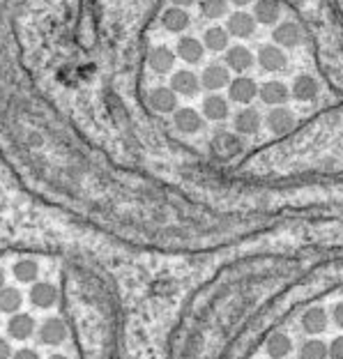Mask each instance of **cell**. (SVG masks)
<instances>
[{
  "mask_svg": "<svg viewBox=\"0 0 343 359\" xmlns=\"http://www.w3.org/2000/svg\"><path fill=\"white\" fill-rule=\"evenodd\" d=\"M327 353H330V359H343V336H337V339L327 346Z\"/></svg>",
  "mask_w": 343,
  "mask_h": 359,
  "instance_id": "d4e9b609",
  "label": "cell"
},
{
  "mask_svg": "<svg viewBox=\"0 0 343 359\" xmlns=\"http://www.w3.org/2000/svg\"><path fill=\"white\" fill-rule=\"evenodd\" d=\"M320 95V83L311 74H300L290 83V97H295L297 102H313Z\"/></svg>",
  "mask_w": 343,
  "mask_h": 359,
  "instance_id": "ac0fdd59",
  "label": "cell"
},
{
  "mask_svg": "<svg viewBox=\"0 0 343 359\" xmlns=\"http://www.w3.org/2000/svg\"><path fill=\"white\" fill-rule=\"evenodd\" d=\"M175 51V56L180 63L184 65H196L203 60L205 56V44L203 40H198V37H191V35H182V37H177V44L173 47Z\"/></svg>",
  "mask_w": 343,
  "mask_h": 359,
  "instance_id": "7c38bea8",
  "label": "cell"
},
{
  "mask_svg": "<svg viewBox=\"0 0 343 359\" xmlns=\"http://www.w3.org/2000/svg\"><path fill=\"white\" fill-rule=\"evenodd\" d=\"M332 318H334V323H337L339 327H343V302L334 304V309H332Z\"/></svg>",
  "mask_w": 343,
  "mask_h": 359,
  "instance_id": "484cf974",
  "label": "cell"
},
{
  "mask_svg": "<svg viewBox=\"0 0 343 359\" xmlns=\"http://www.w3.org/2000/svg\"><path fill=\"white\" fill-rule=\"evenodd\" d=\"M258 97L260 102L267 104V106H283L288 99H290V88L283 83L279 79H272V81H265V83L258 86Z\"/></svg>",
  "mask_w": 343,
  "mask_h": 359,
  "instance_id": "2e32d148",
  "label": "cell"
},
{
  "mask_svg": "<svg viewBox=\"0 0 343 359\" xmlns=\"http://www.w3.org/2000/svg\"><path fill=\"white\" fill-rule=\"evenodd\" d=\"M302 329L307 334H320L327 329V311L320 306H311L302 316Z\"/></svg>",
  "mask_w": 343,
  "mask_h": 359,
  "instance_id": "44dd1931",
  "label": "cell"
},
{
  "mask_svg": "<svg viewBox=\"0 0 343 359\" xmlns=\"http://www.w3.org/2000/svg\"><path fill=\"white\" fill-rule=\"evenodd\" d=\"M159 24L170 35H182L184 30L191 26V17H189V12H187V7H177V5L170 3L166 10L161 12Z\"/></svg>",
  "mask_w": 343,
  "mask_h": 359,
  "instance_id": "4fadbf2b",
  "label": "cell"
},
{
  "mask_svg": "<svg viewBox=\"0 0 343 359\" xmlns=\"http://www.w3.org/2000/svg\"><path fill=\"white\" fill-rule=\"evenodd\" d=\"M223 65L235 74H247L256 65V54H251V49L244 44H233L223 51Z\"/></svg>",
  "mask_w": 343,
  "mask_h": 359,
  "instance_id": "9c48e42d",
  "label": "cell"
},
{
  "mask_svg": "<svg viewBox=\"0 0 343 359\" xmlns=\"http://www.w3.org/2000/svg\"><path fill=\"white\" fill-rule=\"evenodd\" d=\"M260 127H263V115H260L251 104L249 106H242L233 115V129L240 134V136H253V134H258Z\"/></svg>",
  "mask_w": 343,
  "mask_h": 359,
  "instance_id": "9a60e30c",
  "label": "cell"
},
{
  "mask_svg": "<svg viewBox=\"0 0 343 359\" xmlns=\"http://www.w3.org/2000/svg\"><path fill=\"white\" fill-rule=\"evenodd\" d=\"M168 88L177 97H196L203 90V83H200V74L182 67V70H173L168 74Z\"/></svg>",
  "mask_w": 343,
  "mask_h": 359,
  "instance_id": "5b68a950",
  "label": "cell"
},
{
  "mask_svg": "<svg viewBox=\"0 0 343 359\" xmlns=\"http://www.w3.org/2000/svg\"><path fill=\"white\" fill-rule=\"evenodd\" d=\"M177 97L173 90H170L168 86H152L150 90L145 93V102L147 106H150L157 115H173L177 109Z\"/></svg>",
  "mask_w": 343,
  "mask_h": 359,
  "instance_id": "277c9868",
  "label": "cell"
},
{
  "mask_svg": "<svg viewBox=\"0 0 343 359\" xmlns=\"http://www.w3.org/2000/svg\"><path fill=\"white\" fill-rule=\"evenodd\" d=\"M330 353H327V346L318 339H309L302 343L300 348V359H327Z\"/></svg>",
  "mask_w": 343,
  "mask_h": 359,
  "instance_id": "cb8c5ba5",
  "label": "cell"
},
{
  "mask_svg": "<svg viewBox=\"0 0 343 359\" xmlns=\"http://www.w3.org/2000/svg\"><path fill=\"white\" fill-rule=\"evenodd\" d=\"M253 17L263 26H277L281 19V3L279 0H256L253 3Z\"/></svg>",
  "mask_w": 343,
  "mask_h": 359,
  "instance_id": "ffe728a7",
  "label": "cell"
},
{
  "mask_svg": "<svg viewBox=\"0 0 343 359\" xmlns=\"http://www.w3.org/2000/svg\"><path fill=\"white\" fill-rule=\"evenodd\" d=\"M65 279L49 253H0V359H77Z\"/></svg>",
  "mask_w": 343,
  "mask_h": 359,
  "instance_id": "6da1fadb",
  "label": "cell"
},
{
  "mask_svg": "<svg viewBox=\"0 0 343 359\" xmlns=\"http://www.w3.org/2000/svg\"><path fill=\"white\" fill-rule=\"evenodd\" d=\"M256 65L263 72H283L288 65L286 49H281L279 44H263L256 54Z\"/></svg>",
  "mask_w": 343,
  "mask_h": 359,
  "instance_id": "30bf717a",
  "label": "cell"
},
{
  "mask_svg": "<svg viewBox=\"0 0 343 359\" xmlns=\"http://www.w3.org/2000/svg\"><path fill=\"white\" fill-rule=\"evenodd\" d=\"M253 3H256V0H228V5L237 7V10H242V7H249V5H253Z\"/></svg>",
  "mask_w": 343,
  "mask_h": 359,
  "instance_id": "4316f807",
  "label": "cell"
},
{
  "mask_svg": "<svg viewBox=\"0 0 343 359\" xmlns=\"http://www.w3.org/2000/svg\"><path fill=\"white\" fill-rule=\"evenodd\" d=\"M256 26H258L256 17H253V12L247 10L228 12L226 17V30L230 33V37H237V40H249L256 33Z\"/></svg>",
  "mask_w": 343,
  "mask_h": 359,
  "instance_id": "ba28073f",
  "label": "cell"
},
{
  "mask_svg": "<svg viewBox=\"0 0 343 359\" xmlns=\"http://www.w3.org/2000/svg\"><path fill=\"white\" fill-rule=\"evenodd\" d=\"M205 122H207L205 115L193 106H180L173 113V127L180 134H184V136H193V134L203 131Z\"/></svg>",
  "mask_w": 343,
  "mask_h": 359,
  "instance_id": "52a82bcc",
  "label": "cell"
},
{
  "mask_svg": "<svg viewBox=\"0 0 343 359\" xmlns=\"http://www.w3.org/2000/svg\"><path fill=\"white\" fill-rule=\"evenodd\" d=\"M265 350L272 359H283L286 355H290V350H293V341H290L286 334L277 332V334H272L270 339H267Z\"/></svg>",
  "mask_w": 343,
  "mask_h": 359,
  "instance_id": "7402d4cb",
  "label": "cell"
},
{
  "mask_svg": "<svg viewBox=\"0 0 343 359\" xmlns=\"http://www.w3.org/2000/svg\"><path fill=\"white\" fill-rule=\"evenodd\" d=\"M263 122L267 127V131L272 134V136H288L290 131L297 127V118L295 113L290 111L286 104L283 106H272L270 111H267V115L263 118Z\"/></svg>",
  "mask_w": 343,
  "mask_h": 359,
  "instance_id": "3957f363",
  "label": "cell"
},
{
  "mask_svg": "<svg viewBox=\"0 0 343 359\" xmlns=\"http://www.w3.org/2000/svg\"><path fill=\"white\" fill-rule=\"evenodd\" d=\"M198 10L205 19L210 21H219L228 17V0H198Z\"/></svg>",
  "mask_w": 343,
  "mask_h": 359,
  "instance_id": "603a6c76",
  "label": "cell"
},
{
  "mask_svg": "<svg viewBox=\"0 0 343 359\" xmlns=\"http://www.w3.org/2000/svg\"><path fill=\"white\" fill-rule=\"evenodd\" d=\"M226 97L233 104L240 106H249V104L258 97V83L247 74H237L235 79H230V83L226 88Z\"/></svg>",
  "mask_w": 343,
  "mask_h": 359,
  "instance_id": "8992f818",
  "label": "cell"
},
{
  "mask_svg": "<svg viewBox=\"0 0 343 359\" xmlns=\"http://www.w3.org/2000/svg\"><path fill=\"white\" fill-rule=\"evenodd\" d=\"M274 44H279L281 49H297L302 44V28L295 21H279L277 28L272 30Z\"/></svg>",
  "mask_w": 343,
  "mask_h": 359,
  "instance_id": "e0dca14e",
  "label": "cell"
},
{
  "mask_svg": "<svg viewBox=\"0 0 343 359\" xmlns=\"http://www.w3.org/2000/svg\"><path fill=\"white\" fill-rule=\"evenodd\" d=\"M200 40H203L205 49L212 51V54H223V51L230 47V33L226 30V26L212 24L210 28H205V33Z\"/></svg>",
  "mask_w": 343,
  "mask_h": 359,
  "instance_id": "d6986e66",
  "label": "cell"
},
{
  "mask_svg": "<svg viewBox=\"0 0 343 359\" xmlns=\"http://www.w3.org/2000/svg\"><path fill=\"white\" fill-rule=\"evenodd\" d=\"M175 63H177V56H175L173 47L154 44V47L147 49L145 65L152 74H157V77H168V74L175 70Z\"/></svg>",
  "mask_w": 343,
  "mask_h": 359,
  "instance_id": "7a4b0ae2",
  "label": "cell"
},
{
  "mask_svg": "<svg viewBox=\"0 0 343 359\" xmlns=\"http://www.w3.org/2000/svg\"><path fill=\"white\" fill-rule=\"evenodd\" d=\"M200 113L205 115V120H210V122H223V120L230 118V99L221 93H210L203 99Z\"/></svg>",
  "mask_w": 343,
  "mask_h": 359,
  "instance_id": "5bb4252c",
  "label": "cell"
},
{
  "mask_svg": "<svg viewBox=\"0 0 343 359\" xmlns=\"http://www.w3.org/2000/svg\"><path fill=\"white\" fill-rule=\"evenodd\" d=\"M170 3H173V5H177V7H187V10H189V7H193V5H196L198 0H170Z\"/></svg>",
  "mask_w": 343,
  "mask_h": 359,
  "instance_id": "83f0119b",
  "label": "cell"
},
{
  "mask_svg": "<svg viewBox=\"0 0 343 359\" xmlns=\"http://www.w3.org/2000/svg\"><path fill=\"white\" fill-rule=\"evenodd\" d=\"M200 83L207 93H221L230 83V70L223 63H210L200 72Z\"/></svg>",
  "mask_w": 343,
  "mask_h": 359,
  "instance_id": "8fae6325",
  "label": "cell"
}]
</instances>
